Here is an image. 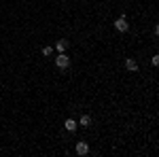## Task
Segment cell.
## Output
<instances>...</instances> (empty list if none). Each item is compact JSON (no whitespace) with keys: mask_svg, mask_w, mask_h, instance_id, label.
<instances>
[{"mask_svg":"<svg viewBox=\"0 0 159 157\" xmlns=\"http://www.w3.org/2000/svg\"><path fill=\"white\" fill-rule=\"evenodd\" d=\"M125 68H127L129 72H136V70H138V62L132 60V58H127V60H125Z\"/></svg>","mask_w":159,"mask_h":157,"instance_id":"cell-3","label":"cell"},{"mask_svg":"<svg viewBox=\"0 0 159 157\" xmlns=\"http://www.w3.org/2000/svg\"><path fill=\"white\" fill-rule=\"evenodd\" d=\"M55 49H57L60 53H64V51L68 49V40H66V38H61V40H57V43H55Z\"/></svg>","mask_w":159,"mask_h":157,"instance_id":"cell-6","label":"cell"},{"mask_svg":"<svg viewBox=\"0 0 159 157\" xmlns=\"http://www.w3.org/2000/svg\"><path fill=\"white\" fill-rule=\"evenodd\" d=\"M87 153H89L87 142H79V145H76V155H87Z\"/></svg>","mask_w":159,"mask_h":157,"instance_id":"cell-5","label":"cell"},{"mask_svg":"<svg viewBox=\"0 0 159 157\" xmlns=\"http://www.w3.org/2000/svg\"><path fill=\"white\" fill-rule=\"evenodd\" d=\"M115 28H117L119 32H127V30H129V24H127V19H125V17H119V19L115 21Z\"/></svg>","mask_w":159,"mask_h":157,"instance_id":"cell-2","label":"cell"},{"mask_svg":"<svg viewBox=\"0 0 159 157\" xmlns=\"http://www.w3.org/2000/svg\"><path fill=\"white\" fill-rule=\"evenodd\" d=\"M79 123H81V125H83V127H89V125H91V117H89V115H83V117H81V121H79Z\"/></svg>","mask_w":159,"mask_h":157,"instance_id":"cell-7","label":"cell"},{"mask_svg":"<svg viewBox=\"0 0 159 157\" xmlns=\"http://www.w3.org/2000/svg\"><path fill=\"white\" fill-rule=\"evenodd\" d=\"M53 53V47H43V55H51Z\"/></svg>","mask_w":159,"mask_h":157,"instance_id":"cell-8","label":"cell"},{"mask_svg":"<svg viewBox=\"0 0 159 157\" xmlns=\"http://www.w3.org/2000/svg\"><path fill=\"white\" fill-rule=\"evenodd\" d=\"M151 64H153V66H157V64H159V55H153V60H151Z\"/></svg>","mask_w":159,"mask_h":157,"instance_id":"cell-9","label":"cell"},{"mask_svg":"<svg viewBox=\"0 0 159 157\" xmlns=\"http://www.w3.org/2000/svg\"><path fill=\"white\" fill-rule=\"evenodd\" d=\"M64 127H66L68 132H74V130L79 127V123H76L74 119H66V121H64Z\"/></svg>","mask_w":159,"mask_h":157,"instance_id":"cell-4","label":"cell"},{"mask_svg":"<svg viewBox=\"0 0 159 157\" xmlns=\"http://www.w3.org/2000/svg\"><path fill=\"white\" fill-rule=\"evenodd\" d=\"M55 66H57V68H61V70H66V68L70 66V58H68L66 53H60V55L55 58Z\"/></svg>","mask_w":159,"mask_h":157,"instance_id":"cell-1","label":"cell"}]
</instances>
